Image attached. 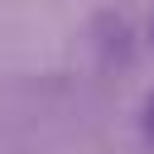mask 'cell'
<instances>
[{
	"mask_svg": "<svg viewBox=\"0 0 154 154\" xmlns=\"http://www.w3.org/2000/svg\"><path fill=\"white\" fill-rule=\"evenodd\" d=\"M140 130H144V140L154 144V91L144 96V106H140Z\"/></svg>",
	"mask_w": 154,
	"mask_h": 154,
	"instance_id": "6da1fadb",
	"label": "cell"
},
{
	"mask_svg": "<svg viewBox=\"0 0 154 154\" xmlns=\"http://www.w3.org/2000/svg\"><path fill=\"white\" fill-rule=\"evenodd\" d=\"M149 43H154V14H149Z\"/></svg>",
	"mask_w": 154,
	"mask_h": 154,
	"instance_id": "7a4b0ae2",
	"label": "cell"
}]
</instances>
